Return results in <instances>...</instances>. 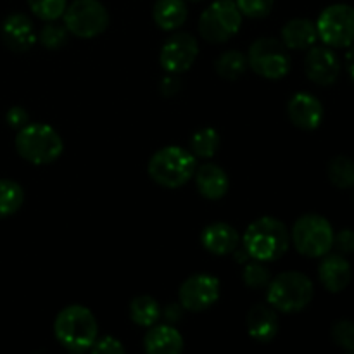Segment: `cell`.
I'll list each match as a JSON object with an SVG mask.
<instances>
[{"label": "cell", "instance_id": "35", "mask_svg": "<svg viewBox=\"0 0 354 354\" xmlns=\"http://www.w3.org/2000/svg\"><path fill=\"white\" fill-rule=\"evenodd\" d=\"M6 120H7V124H9V127L17 128V130H21V128L26 127V124L30 123V116H28L26 109L21 106L10 107L6 114Z\"/></svg>", "mask_w": 354, "mask_h": 354}, {"label": "cell", "instance_id": "13", "mask_svg": "<svg viewBox=\"0 0 354 354\" xmlns=\"http://www.w3.org/2000/svg\"><path fill=\"white\" fill-rule=\"evenodd\" d=\"M304 71L313 83L328 86L337 82L341 75V61L330 47H311L304 59Z\"/></svg>", "mask_w": 354, "mask_h": 354}, {"label": "cell", "instance_id": "24", "mask_svg": "<svg viewBox=\"0 0 354 354\" xmlns=\"http://www.w3.org/2000/svg\"><path fill=\"white\" fill-rule=\"evenodd\" d=\"M218 149H220V133L214 128H201L190 137V154L196 159H211Z\"/></svg>", "mask_w": 354, "mask_h": 354}, {"label": "cell", "instance_id": "10", "mask_svg": "<svg viewBox=\"0 0 354 354\" xmlns=\"http://www.w3.org/2000/svg\"><path fill=\"white\" fill-rule=\"evenodd\" d=\"M318 38L330 48H346L354 44V7L334 3L322 10L317 23Z\"/></svg>", "mask_w": 354, "mask_h": 354}, {"label": "cell", "instance_id": "3", "mask_svg": "<svg viewBox=\"0 0 354 354\" xmlns=\"http://www.w3.org/2000/svg\"><path fill=\"white\" fill-rule=\"evenodd\" d=\"M16 151L24 161L31 165L47 166L61 158L64 142L50 124L28 123L17 131Z\"/></svg>", "mask_w": 354, "mask_h": 354}, {"label": "cell", "instance_id": "42", "mask_svg": "<svg viewBox=\"0 0 354 354\" xmlns=\"http://www.w3.org/2000/svg\"><path fill=\"white\" fill-rule=\"evenodd\" d=\"M71 354H82V353H71Z\"/></svg>", "mask_w": 354, "mask_h": 354}, {"label": "cell", "instance_id": "29", "mask_svg": "<svg viewBox=\"0 0 354 354\" xmlns=\"http://www.w3.org/2000/svg\"><path fill=\"white\" fill-rule=\"evenodd\" d=\"M69 31L66 30L64 24H59L55 21H48L38 33V40L48 50H57V48L64 47L68 41Z\"/></svg>", "mask_w": 354, "mask_h": 354}, {"label": "cell", "instance_id": "17", "mask_svg": "<svg viewBox=\"0 0 354 354\" xmlns=\"http://www.w3.org/2000/svg\"><path fill=\"white\" fill-rule=\"evenodd\" d=\"M239 242H241L239 232L232 225L223 223V221L207 225L201 234L203 248L214 256L232 254V252L237 251Z\"/></svg>", "mask_w": 354, "mask_h": 354}, {"label": "cell", "instance_id": "16", "mask_svg": "<svg viewBox=\"0 0 354 354\" xmlns=\"http://www.w3.org/2000/svg\"><path fill=\"white\" fill-rule=\"evenodd\" d=\"M318 279L328 292H341L351 282V265L339 252H328L318 265Z\"/></svg>", "mask_w": 354, "mask_h": 354}, {"label": "cell", "instance_id": "38", "mask_svg": "<svg viewBox=\"0 0 354 354\" xmlns=\"http://www.w3.org/2000/svg\"><path fill=\"white\" fill-rule=\"evenodd\" d=\"M348 48L349 50H348V54H346V69H348L349 78L354 82V44Z\"/></svg>", "mask_w": 354, "mask_h": 354}, {"label": "cell", "instance_id": "6", "mask_svg": "<svg viewBox=\"0 0 354 354\" xmlns=\"http://www.w3.org/2000/svg\"><path fill=\"white\" fill-rule=\"evenodd\" d=\"M334 228L320 214H304L294 223L290 239L299 254L306 258H324L334 248Z\"/></svg>", "mask_w": 354, "mask_h": 354}, {"label": "cell", "instance_id": "25", "mask_svg": "<svg viewBox=\"0 0 354 354\" xmlns=\"http://www.w3.org/2000/svg\"><path fill=\"white\" fill-rule=\"evenodd\" d=\"M214 68H216V73L223 80H228V82H234V80H239L248 69V55L242 54L241 50H227L216 59L214 62Z\"/></svg>", "mask_w": 354, "mask_h": 354}, {"label": "cell", "instance_id": "36", "mask_svg": "<svg viewBox=\"0 0 354 354\" xmlns=\"http://www.w3.org/2000/svg\"><path fill=\"white\" fill-rule=\"evenodd\" d=\"M180 88H182V83H180L178 78H175V75L166 76V78H162L161 83H159V90H161L162 95L166 97L176 95V93L180 92Z\"/></svg>", "mask_w": 354, "mask_h": 354}, {"label": "cell", "instance_id": "22", "mask_svg": "<svg viewBox=\"0 0 354 354\" xmlns=\"http://www.w3.org/2000/svg\"><path fill=\"white\" fill-rule=\"evenodd\" d=\"M187 3L183 0H158L152 9V17L158 28L165 31L178 30L187 21Z\"/></svg>", "mask_w": 354, "mask_h": 354}, {"label": "cell", "instance_id": "18", "mask_svg": "<svg viewBox=\"0 0 354 354\" xmlns=\"http://www.w3.org/2000/svg\"><path fill=\"white\" fill-rule=\"evenodd\" d=\"M196 187L203 197L209 201H218L230 189V180L225 169L214 162H204L194 173Z\"/></svg>", "mask_w": 354, "mask_h": 354}, {"label": "cell", "instance_id": "37", "mask_svg": "<svg viewBox=\"0 0 354 354\" xmlns=\"http://www.w3.org/2000/svg\"><path fill=\"white\" fill-rule=\"evenodd\" d=\"M182 315H183L182 304H168V306L161 311V317H165V320L168 322L169 325L182 320Z\"/></svg>", "mask_w": 354, "mask_h": 354}, {"label": "cell", "instance_id": "28", "mask_svg": "<svg viewBox=\"0 0 354 354\" xmlns=\"http://www.w3.org/2000/svg\"><path fill=\"white\" fill-rule=\"evenodd\" d=\"M28 6L41 21H57L64 16L68 0H28Z\"/></svg>", "mask_w": 354, "mask_h": 354}, {"label": "cell", "instance_id": "33", "mask_svg": "<svg viewBox=\"0 0 354 354\" xmlns=\"http://www.w3.org/2000/svg\"><path fill=\"white\" fill-rule=\"evenodd\" d=\"M92 354H127L124 351V346L121 344V341H118L113 335H106V337H97V341L93 342Z\"/></svg>", "mask_w": 354, "mask_h": 354}, {"label": "cell", "instance_id": "8", "mask_svg": "<svg viewBox=\"0 0 354 354\" xmlns=\"http://www.w3.org/2000/svg\"><path fill=\"white\" fill-rule=\"evenodd\" d=\"M248 66L261 78L282 80L290 69V55L282 41L263 37L249 47Z\"/></svg>", "mask_w": 354, "mask_h": 354}, {"label": "cell", "instance_id": "21", "mask_svg": "<svg viewBox=\"0 0 354 354\" xmlns=\"http://www.w3.org/2000/svg\"><path fill=\"white\" fill-rule=\"evenodd\" d=\"M318 40L317 24L306 17H296L282 28V44L292 50H306Z\"/></svg>", "mask_w": 354, "mask_h": 354}, {"label": "cell", "instance_id": "11", "mask_svg": "<svg viewBox=\"0 0 354 354\" xmlns=\"http://www.w3.org/2000/svg\"><path fill=\"white\" fill-rule=\"evenodd\" d=\"M220 299V280L209 273H196L189 277L178 289V303L183 310L201 313Z\"/></svg>", "mask_w": 354, "mask_h": 354}, {"label": "cell", "instance_id": "27", "mask_svg": "<svg viewBox=\"0 0 354 354\" xmlns=\"http://www.w3.org/2000/svg\"><path fill=\"white\" fill-rule=\"evenodd\" d=\"M327 175L337 189L354 187V161L348 156H337L327 166Z\"/></svg>", "mask_w": 354, "mask_h": 354}, {"label": "cell", "instance_id": "26", "mask_svg": "<svg viewBox=\"0 0 354 354\" xmlns=\"http://www.w3.org/2000/svg\"><path fill=\"white\" fill-rule=\"evenodd\" d=\"M24 203V190L14 180H0V220L16 214Z\"/></svg>", "mask_w": 354, "mask_h": 354}, {"label": "cell", "instance_id": "31", "mask_svg": "<svg viewBox=\"0 0 354 354\" xmlns=\"http://www.w3.org/2000/svg\"><path fill=\"white\" fill-rule=\"evenodd\" d=\"M273 2L275 0H235V6L239 7L242 16L261 19L272 12Z\"/></svg>", "mask_w": 354, "mask_h": 354}, {"label": "cell", "instance_id": "4", "mask_svg": "<svg viewBox=\"0 0 354 354\" xmlns=\"http://www.w3.org/2000/svg\"><path fill=\"white\" fill-rule=\"evenodd\" d=\"M196 168V158L178 145H168L156 151L147 165L149 176L165 189H180L189 183Z\"/></svg>", "mask_w": 354, "mask_h": 354}, {"label": "cell", "instance_id": "41", "mask_svg": "<svg viewBox=\"0 0 354 354\" xmlns=\"http://www.w3.org/2000/svg\"><path fill=\"white\" fill-rule=\"evenodd\" d=\"M35 354H45V353H41V351H38V353H35Z\"/></svg>", "mask_w": 354, "mask_h": 354}, {"label": "cell", "instance_id": "34", "mask_svg": "<svg viewBox=\"0 0 354 354\" xmlns=\"http://www.w3.org/2000/svg\"><path fill=\"white\" fill-rule=\"evenodd\" d=\"M334 248L339 254H354V230L344 228L334 235Z\"/></svg>", "mask_w": 354, "mask_h": 354}, {"label": "cell", "instance_id": "40", "mask_svg": "<svg viewBox=\"0 0 354 354\" xmlns=\"http://www.w3.org/2000/svg\"><path fill=\"white\" fill-rule=\"evenodd\" d=\"M346 354H354V351H348Z\"/></svg>", "mask_w": 354, "mask_h": 354}, {"label": "cell", "instance_id": "9", "mask_svg": "<svg viewBox=\"0 0 354 354\" xmlns=\"http://www.w3.org/2000/svg\"><path fill=\"white\" fill-rule=\"evenodd\" d=\"M64 26L78 38H95L109 26V12L99 0H75L66 7Z\"/></svg>", "mask_w": 354, "mask_h": 354}, {"label": "cell", "instance_id": "2", "mask_svg": "<svg viewBox=\"0 0 354 354\" xmlns=\"http://www.w3.org/2000/svg\"><path fill=\"white\" fill-rule=\"evenodd\" d=\"M54 334L66 349L71 353H83L97 341L99 325L88 308L71 304L59 311L55 317Z\"/></svg>", "mask_w": 354, "mask_h": 354}, {"label": "cell", "instance_id": "39", "mask_svg": "<svg viewBox=\"0 0 354 354\" xmlns=\"http://www.w3.org/2000/svg\"><path fill=\"white\" fill-rule=\"evenodd\" d=\"M190 2H201V0H190Z\"/></svg>", "mask_w": 354, "mask_h": 354}, {"label": "cell", "instance_id": "20", "mask_svg": "<svg viewBox=\"0 0 354 354\" xmlns=\"http://www.w3.org/2000/svg\"><path fill=\"white\" fill-rule=\"evenodd\" d=\"M248 332L254 341L270 342L279 334V317L272 306L266 304H254L249 310L248 318H245Z\"/></svg>", "mask_w": 354, "mask_h": 354}, {"label": "cell", "instance_id": "19", "mask_svg": "<svg viewBox=\"0 0 354 354\" xmlns=\"http://www.w3.org/2000/svg\"><path fill=\"white\" fill-rule=\"evenodd\" d=\"M145 354H182L183 337L173 325H152L144 337Z\"/></svg>", "mask_w": 354, "mask_h": 354}, {"label": "cell", "instance_id": "32", "mask_svg": "<svg viewBox=\"0 0 354 354\" xmlns=\"http://www.w3.org/2000/svg\"><path fill=\"white\" fill-rule=\"evenodd\" d=\"M332 339L344 351H354V322L339 320L332 327Z\"/></svg>", "mask_w": 354, "mask_h": 354}, {"label": "cell", "instance_id": "14", "mask_svg": "<svg viewBox=\"0 0 354 354\" xmlns=\"http://www.w3.org/2000/svg\"><path fill=\"white\" fill-rule=\"evenodd\" d=\"M287 116L301 130H317L324 121V106L313 93L297 92L287 102Z\"/></svg>", "mask_w": 354, "mask_h": 354}, {"label": "cell", "instance_id": "7", "mask_svg": "<svg viewBox=\"0 0 354 354\" xmlns=\"http://www.w3.org/2000/svg\"><path fill=\"white\" fill-rule=\"evenodd\" d=\"M242 14L234 0H216L211 3L199 19L201 37L211 44H223L239 33Z\"/></svg>", "mask_w": 354, "mask_h": 354}, {"label": "cell", "instance_id": "15", "mask_svg": "<svg viewBox=\"0 0 354 354\" xmlns=\"http://www.w3.org/2000/svg\"><path fill=\"white\" fill-rule=\"evenodd\" d=\"M0 35L9 50L16 52V54H24L30 50L38 40V35L35 31L33 23L24 14H10L3 19L2 28H0Z\"/></svg>", "mask_w": 354, "mask_h": 354}, {"label": "cell", "instance_id": "12", "mask_svg": "<svg viewBox=\"0 0 354 354\" xmlns=\"http://www.w3.org/2000/svg\"><path fill=\"white\" fill-rule=\"evenodd\" d=\"M199 54V44L190 33H175L165 41L159 54L162 69L169 75L189 71Z\"/></svg>", "mask_w": 354, "mask_h": 354}, {"label": "cell", "instance_id": "5", "mask_svg": "<svg viewBox=\"0 0 354 354\" xmlns=\"http://www.w3.org/2000/svg\"><path fill=\"white\" fill-rule=\"evenodd\" d=\"M313 282L301 272L279 273L266 287V301L280 313H299L313 301Z\"/></svg>", "mask_w": 354, "mask_h": 354}, {"label": "cell", "instance_id": "30", "mask_svg": "<svg viewBox=\"0 0 354 354\" xmlns=\"http://www.w3.org/2000/svg\"><path fill=\"white\" fill-rule=\"evenodd\" d=\"M242 280L249 289H265L268 287L272 277H270V270L263 263L252 261L245 265L244 272H242Z\"/></svg>", "mask_w": 354, "mask_h": 354}, {"label": "cell", "instance_id": "23", "mask_svg": "<svg viewBox=\"0 0 354 354\" xmlns=\"http://www.w3.org/2000/svg\"><path fill=\"white\" fill-rule=\"evenodd\" d=\"M161 306L151 296H138L130 303V318L138 327L151 328L161 318Z\"/></svg>", "mask_w": 354, "mask_h": 354}, {"label": "cell", "instance_id": "1", "mask_svg": "<svg viewBox=\"0 0 354 354\" xmlns=\"http://www.w3.org/2000/svg\"><path fill=\"white\" fill-rule=\"evenodd\" d=\"M242 242H244V251L254 261H277L289 249L290 234L280 220L273 216H263L249 225Z\"/></svg>", "mask_w": 354, "mask_h": 354}]
</instances>
